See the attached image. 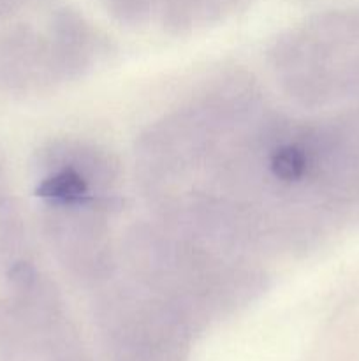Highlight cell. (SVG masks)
Segmentation results:
<instances>
[{"instance_id":"obj_1","label":"cell","mask_w":359,"mask_h":361,"mask_svg":"<svg viewBox=\"0 0 359 361\" xmlns=\"http://www.w3.org/2000/svg\"><path fill=\"white\" fill-rule=\"evenodd\" d=\"M35 196L42 201L48 238L60 267L81 286L97 288L113 274L120 236L122 168L108 148L60 137L41 152Z\"/></svg>"},{"instance_id":"obj_2","label":"cell","mask_w":359,"mask_h":361,"mask_svg":"<svg viewBox=\"0 0 359 361\" xmlns=\"http://www.w3.org/2000/svg\"><path fill=\"white\" fill-rule=\"evenodd\" d=\"M116 267L183 316L234 309L270 282L264 263L158 217L122 233Z\"/></svg>"},{"instance_id":"obj_3","label":"cell","mask_w":359,"mask_h":361,"mask_svg":"<svg viewBox=\"0 0 359 361\" xmlns=\"http://www.w3.org/2000/svg\"><path fill=\"white\" fill-rule=\"evenodd\" d=\"M267 62L280 90L299 108L359 101V6L289 28L273 42Z\"/></svg>"},{"instance_id":"obj_4","label":"cell","mask_w":359,"mask_h":361,"mask_svg":"<svg viewBox=\"0 0 359 361\" xmlns=\"http://www.w3.org/2000/svg\"><path fill=\"white\" fill-rule=\"evenodd\" d=\"M253 0H164L158 25L168 34L189 35L222 23Z\"/></svg>"},{"instance_id":"obj_5","label":"cell","mask_w":359,"mask_h":361,"mask_svg":"<svg viewBox=\"0 0 359 361\" xmlns=\"http://www.w3.org/2000/svg\"><path fill=\"white\" fill-rule=\"evenodd\" d=\"M106 13L120 25L132 28L157 23L164 0H99Z\"/></svg>"}]
</instances>
